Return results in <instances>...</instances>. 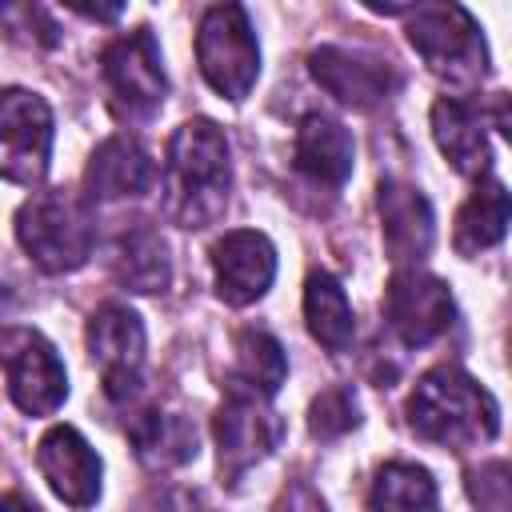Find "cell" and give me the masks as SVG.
<instances>
[{
    "instance_id": "1",
    "label": "cell",
    "mask_w": 512,
    "mask_h": 512,
    "mask_svg": "<svg viewBox=\"0 0 512 512\" xmlns=\"http://www.w3.org/2000/svg\"><path fill=\"white\" fill-rule=\"evenodd\" d=\"M232 188L228 136L212 120H188L168 140L164 192L168 216L180 228H208L220 220Z\"/></svg>"
},
{
    "instance_id": "2",
    "label": "cell",
    "mask_w": 512,
    "mask_h": 512,
    "mask_svg": "<svg viewBox=\"0 0 512 512\" xmlns=\"http://www.w3.org/2000/svg\"><path fill=\"white\" fill-rule=\"evenodd\" d=\"M408 424L416 428V436L432 444L468 448L500 432V408L488 396V388H480L468 372L432 368L408 396Z\"/></svg>"
},
{
    "instance_id": "3",
    "label": "cell",
    "mask_w": 512,
    "mask_h": 512,
    "mask_svg": "<svg viewBox=\"0 0 512 512\" xmlns=\"http://www.w3.org/2000/svg\"><path fill=\"white\" fill-rule=\"evenodd\" d=\"M16 240L44 272H72L92 256L96 224L68 192H36L16 212Z\"/></svg>"
},
{
    "instance_id": "4",
    "label": "cell",
    "mask_w": 512,
    "mask_h": 512,
    "mask_svg": "<svg viewBox=\"0 0 512 512\" xmlns=\"http://www.w3.org/2000/svg\"><path fill=\"white\" fill-rule=\"evenodd\" d=\"M196 60L204 80L228 96L244 100L260 76V44L252 32V20L240 4H216L204 12L196 32Z\"/></svg>"
},
{
    "instance_id": "5",
    "label": "cell",
    "mask_w": 512,
    "mask_h": 512,
    "mask_svg": "<svg viewBox=\"0 0 512 512\" xmlns=\"http://www.w3.org/2000/svg\"><path fill=\"white\" fill-rule=\"evenodd\" d=\"M408 16H412L408 40L436 76L452 84H472L484 76V40L464 8L424 4V8H408Z\"/></svg>"
},
{
    "instance_id": "6",
    "label": "cell",
    "mask_w": 512,
    "mask_h": 512,
    "mask_svg": "<svg viewBox=\"0 0 512 512\" xmlns=\"http://www.w3.org/2000/svg\"><path fill=\"white\" fill-rule=\"evenodd\" d=\"M52 156V112L28 88H0V176L40 184Z\"/></svg>"
},
{
    "instance_id": "7",
    "label": "cell",
    "mask_w": 512,
    "mask_h": 512,
    "mask_svg": "<svg viewBox=\"0 0 512 512\" xmlns=\"http://www.w3.org/2000/svg\"><path fill=\"white\" fill-rule=\"evenodd\" d=\"M100 72H104L112 108L120 116H148L160 108V100L168 92V80L160 68V48L148 28L116 36L100 52Z\"/></svg>"
},
{
    "instance_id": "8",
    "label": "cell",
    "mask_w": 512,
    "mask_h": 512,
    "mask_svg": "<svg viewBox=\"0 0 512 512\" xmlns=\"http://www.w3.org/2000/svg\"><path fill=\"white\" fill-rule=\"evenodd\" d=\"M4 376H8L12 404L28 416H48L68 396V372L56 348L28 328L4 336Z\"/></svg>"
},
{
    "instance_id": "9",
    "label": "cell",
    "mask_w": 512,
    "mask_h": 512,
    "mask_svg": "<svg viewBox=\"0 0 512 512\" xmlns=\"http://www.w3.org/2000/svg\"><path fill=\"white\" fill-rule=\"evenodd\" d=\"M384 320L408 348H424V344H432L436 336L448 332L452 292L440 276L400 268L388 280V292H384Z\"/></svg>"
},
{
    "instance_id": "10",
    "label": "cell",
    "mask_w": 512,
    "mask_h": 512,
    "mask_svg": "<svg viewBox=\"0 0 512 512\" xmlns=\"http://www.w3.org/2000/svg\"><path fill=\"white\" fill-rule=\"evenodd\" d=\"M88 352L100 368L104 392L112 400H128L140 388L144 368V324L124 304H104L88 320Z\"/></svg>"
},
{
    "instance_id": "11",
    "label": "cell",
    "mask_w": 512,
    "mask_h": 512,
    "mask_svg": "<svg viewBox=\"0 0 512 512\" xmlns=\"http://www.w3.org/2000/svg\"><path fill=\"white\" fill-rule=\"evenodd\" d=\"M216 448H220V476L236 480L256 460H264L280 440V420L264 408L260 396L228 392V400L216 412Z\"/></svg>"
},
{
    "instance_id": "12",
    "label": "cell",
    "mask_w": 512,
    "mask_h": 512,
    "mask_svg": "<svg viewBox=\"0 0 512 512\" xmlns=\"http://www.w3.org/2000/svg\"><path fill=\"white\" fill-rule=\"evenodd\" d=\"M36 468L64 504H72V508L96 504V496H100V456L92 452V444L76 428H68V424L48 428L36 444Z\"/></svg>"
},
{
    "instance_id": "13",
    "label": "cell",
    "mask_w": 512,
    "mask_h": 512,
    "mask_svg": "<svg viewBox=\"0 0 512 512\" xmlns=\"http://www.w3.org/2000/svg\"><path fill=\"white\" fill-rule=\"evenodd\" d=\"M212 272H216L220 300L232 308H244L268 292L276 276V248L268 244L264 232H252V228L228 232L212 248Z\"/></svg>"
},
{
    "instance_id": "14",
    "label": "cell",
    "mask_w": 512,
    "mask_h": 512,
    "mask_svg": "<svg viewBox=\"0 0 512 512\" xmlns=\"http://www.w3.org/2000/svg\"><path fill=\"white\" fill-rule=\"evenodd\" d=\"M312 76L324 92H332L348 108H372V104L388 100L392 88L400 84V76L388 60L352 52V48H336V44L312 52Z\"/></svg>"
},
{
    "instance_id": "15",
    "label": "cell",
    "mask_w": 512,
    "mask_h": 512,
    "mask_svg": "<svg viewBox=\"0 0 512 512\" xmlns=\"http://www.w3.org/2000/svg\"><path fill=\"white\" fill-rule=\"evenodd\" d=\"M380 220H384V244L392 252L396 264H412V260H424L428 248H432V236H436V224H432V208L424 200V192L408 180H380Z\"/></svg>"
},
{
    "instance_id": "16",
    "label": "cell",
    "mask_w": 512,
    "mask_h": 512,
    "mask_svg": "<svg viewBox=\"0 0 512 512\" xmlns=\"http://www.w3.org/2000/svg\"><path fill=\"white\" fill-rule=\"evenodd\" d=\"M156 184V164L152 156L132 140V136H108L84 172L88 200H124V196H144Z\"/></svg>"
},
{
    "instance_id": "17",
    "label": "cell",
    "mask_w": 512,
    "mask_h": 512,
    "mask_svg": "<svg viewBox=\"0 0 512 512\" xmlns=\"http://www.w3.org/2000/svg\"><path fill=\"white\" fill-rule=\"evenodd\" d=\"M292 160L308 180L336 188L352 172V136H348V128L340 120H332L324 112H308L300 120V128H296Z\"/></svg>"
},
{
    "instance_id": "18",
    "label": "cell",
    "mask_w": 512,
    "mask_h": 512,
    "mask_svg": "<svg viewBox=\"0 0 512 512\" xmlns=\"http://www.w3.org/2000/svg\"><path fill=\"white\" fill-rule=\"evenodd\" d=\"M432 136L440 152L460 172H484L488 168V140H484V116L476 104L440 96L432 104Z\"/></svg>"
},
{
    "instance_id": "19",
    "label": "cell",
    "mask_w": 512,
    "mask_h": 512,
    "mask_svg": "<svg viewBox=\"0 0 512 512\" xmlns=\"http://www.w3.org/2000/svg\"><path fill=\"white\" fill-rule=\"evenodd\" d=\"M112 272L124 288L132 292H160L172 280V260H168V244L152 224H136L116 240L112 252Z\"/></svg>"
},
{
    "instance_id": "20",
    "label": "cell",
    "mask_w": 512,
    "mask_h": 512,
    "mask_svg": "<svg viewBox=\"0 0 512 512\" xmlns=\"http://www.w3.org/2000/svg\"><path fill=\"white\" fill-rule=\"evenodd\" d=\"M132 444H136L144 464L172 468V464H184V460L196 456V428L180 412L148 408V412H140L132 420Z\"/></svg>"
},
{
    "instance_id": "21",
    "label": "cell",
    "mask_w": 512,
    "mask_h": 512,
    "mask_svg": "<svg viewBox=\"0 0 512 512\" xmlns=\"http://www.w3.org/2000/svg\"><path fill=\"white\" fill-rule=\"evenodd\" d=\"M288 376V360L276 336L260 328H244L236 336V368H232V388L228 392H248V396H276V388Z\"/></svg>"
},
{
    "instance_id": "22",
    "label": "cell",
    "mask_w": 512,
    "mask_h": 512,
    "mask_svg": "<svg viewBox=\"0 0 512 512\" xmlns=\"http://www.w3.org/2000/svg\"><path fill=\"white\" fill-rule=\"evenodd\" d=\"M304 320L308 332L328 348L344 352L352 344V304L332 272H312L304 284Z\"/></svg>"
},
{
    "instance_id": "23",
    "label": "cell",
    "mask_w": 512,
    "mask_h": 512,
    "mask_svg": "<svg viewBox=\"0 0 512 512\" xmlns=\"http://www.w3.org/2000/svg\"><path fill=\"white\" fill-rule=\"evenodd\" d=\"M504 228H508V192L500 180L484 176L456 216V248L464 256L484 252L504 236Z\"/></svg>"
},
{
    "instance_id": "24",
    "label": "cell",
    "mask_w": 512,
    "mask_h": 512,
    "mask_svg": "<svg viewBox=\"0 0 512 512\" xmlns=\"http://www.w3.org/2000/svg\"><path fill=\"white\" fill-rule=\"evenodd\" d=\"M368 508L372 512H436V484L420 464L392 460L376 472Z\"/></svg>"
},
{
    "instance_id": "25",
    "label": "cell",
    "mask_w": 512,
    "mask_h": 512,
    "mask_svg": "<svg viewBox=\"0 0 512 512\" xmlns=\"http://www.w3.org/2000/svg\"><path fill=\"white\" fill-rule=\"evenodd\" d=\"M356 420H360V416H356V396H352V388H328V392H320L316 404H312V432L324 436V440L348 432Z\"/></svg>"
},
{
    "instance_id": "26",
    "label": "cell",
    "mask_w": 512,
    "mask_h": 512,
    "mask_svg": "<svg viewBox=\"0 0 512 512\" xmlns=\"http://www.w3.org/2000/svg\"><path fill=\"white\" fill-rule=\"evenodd\" d=\"M480 484H472V496L480 504V512H508V468L504 460H492V464H480V472H472Z\"/></svg>"
},
{
    "instance_id": "27",
    "label": "cell",
    "mask_w": 512,
    "mask_h": 512,
    "mask_svg": "<svg viewBox=\"0 0 512 512\" xmlns=\"http://www.w3.org/2000/svg\"><path fill=\"white\" fill-rule=\"evenodd\" d=\"M160 512H216V508H208V504H204L200 496H192V492H172Z\"/></svg>"
},
{
    "instance_id": "28",
    "label": "cell",
    "mask_w": 512,
    "mask_h": 512,
    "mask_svg": "<svg viewBox=\"0 0 512 512\" xmlns=\"http://www.w3.org/2000/svg\"><path fill=\"white\" fill-rule=\"evenodd\" d=\"M0 512H36L24 496H0Z\"/></svg>"
}]
</instances>
